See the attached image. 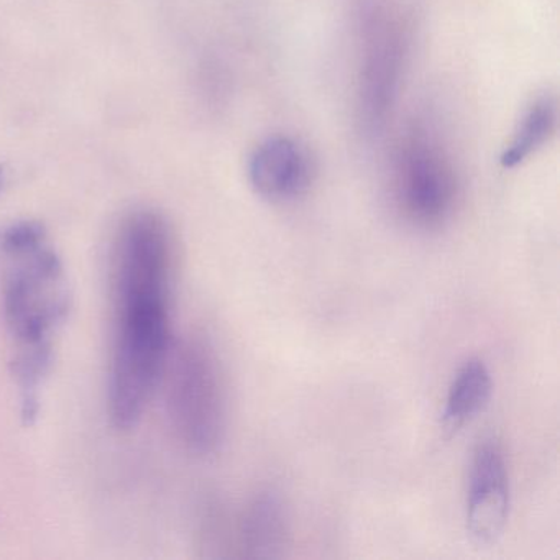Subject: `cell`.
<instances>
[{"instance_id":"obj_1","label":"cell","mask_w":560,"mask_h":560,"mask_svg":"<svg viewBox=\"0 0 560 560\" xmlns=\"http://www.w3.org/2000/svg\"><path fill=\"white\" fill-rule=\"evenodd\" d=\"M172 245L168 224L152 211L127 215L114 241L107 406L110 421L122 431L145 415L172 353Z\"/></svg>"},{"instance_id":"obj_8","label":"cell","mask_w":560,"mask_h":560,"mask_svg":"<svg viewBox=\"0 0 560 560\" xmlns=\"http://www.w3.org/2000/svg\"><path fill=\"white\" fill-rule=\"evenodd\" d=\"M290 537V521L283 501L273 491L257 494L245 508L238 526L242 556L277 559L284 553Z\"/></svg>"},{"instance_id":"obj_4","label":"cell","mask_w":560,"mask_h":560,"mask_svg":"<svg viewBox=\"0 0 560 560\" xmlns=\"http://www.w3.org/2000/svg\"><path fill=\"white\" fill-rule=\"evenodd\" d=\"M389 191L402 219L434 231L451 221L460 201V178L447 143L432 124L416 119L393 147Z\"/></svg>"},{"instance_id":"obj_7","label":"cell","mask_w":560,"mask_h":560,"mask_svg":"<svg viewBox=\"0 0 560 560\" xmlns=\"http://www.w3.org/2000/svg\"><path fill=\"white\" fill-rule=\"evenodd\" d=\"M247 175L260 198L271 202L296 201L313 186L316 162L300 140L273 136L252 150Z\"/></svg>"},{"instance_id":"obj_9","label":"cell","mask_w":560,"mask_h":560,"mask_svg":"<svg viewBox=\"0 0 560 560\" xmlns=\"http://www.w3.org/2000/svg\"><path fill=\"white\" fill-rule=\"evenodd\" d=\"M557 122L559 106L556 96L537 94L521 113L511 139L501 152L500 165L504 170H514L526 163L556 136Z\"/></svg>"},{"instance_id":"obj_10","label":"cell","mask_w":560,"mask_h":560,"mask_svg":"<svg viewBox=\"0 0 560 560\" xmlns=\"http://www.w3.org/2000/svg\"><path fill=\"white\" fill-rule=\"evenodd\" d=\"M491 392L493 380L488 366L480 359L467 360L448 386L444 408L445 428L458 431L477 418L487 408Z\"/></svg>"},{"instance_id":"obj_6","label":"cell","mask_w":560,"mask_h":560,"mask_svg":"<svg viewBox=\"0 0 560 560\" xmlns=\"http://www.w3.org/2000/svg\"><path fill=\"white\" fill-rule=\"evenodd\" d=\"M510 471L503 447L494 438L478 442L468 470L465 524L480 546L497 542L510 517Z\"/></svg>"},{"instance_id":"obj_5","label":"cell","mask_w":560,"mask_h":560,"mask_svg":"<svg viewBox=\"0 0 560 560\" xmlns=\"http://www.w3.org/2000/svg\"><path fill=\"white\" fill-rule=\"evenodd\" d=\"M168 415L176 438L192 454H214L228 431V393L214 349L201 337H189L166 363Z\"/></svg>"},{"instance_id":"obj_2","label":"cell","mask_w":560,"mask_h":560,"mask_svg":"<svg viewBox=\"0 0 560 560\" xmlns=\"http://www.w3.org/2000/svg\"><path fill=\"white\" fill-rule=\"evenodd\" d=\"M412 21L399 0H360L357 12L355 122L373 139L385 129L401 93Z\"/></svg>"},{"instance_id":"obj_3","label":"cell","mask_w":560,"mask_h":560,"mask_svg":"<svg viewBox=\"0 0 560 560\" xmlns=\"http://www.w3.org/2000/svg\"><path fill=\"white\" fill-rule=\"evenodd\" d=\"M8 258L4 278L5 319L19 346L31 360L44 362L50 330L63 313L60 298L61 268L45 244L40 229L14 225L4 234Z\"/></svg>"}]
</instances>
